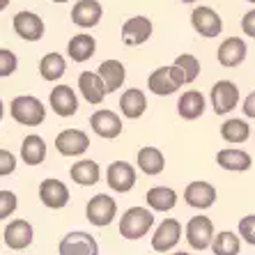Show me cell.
Instances as JSON below:
<instances>
[{"label": "cell", "mask_w": 255, "mask_h": 255, "mask_svg": "<svg viewBox=\"0 0 255 255\" xmlns=\"http://www.w3.org/2000/svg\"><path fill=\"white\" fill-rule=\"evenodd\" d=\"M239 249H242V239L230 230H223L214 237L212 251L214 255H239Z\"/></svg>", "instance_id": "d6a6232c"}, {"label": "cell", "mask_w": 255, "mask_h": 255, "mask_svg": "<svg viewBox=\"0 0 255 255\" xmlns=\"http://www.w3.org/2000/svg\"><path fill=\"white\" fill-rule=\"evenodd\" d=\"M90 127L95 131L99 138H106V140H113L122 133V120L113 113V111H108V108H101L97 113H92L90 118Z\"/></svg>", "instance_id": "4fadbf2b"}, {"label": "cell", "mask_w": 255, "mask_h": 255, "mask_svg": "<svg viewBox=\"0 0 255 255\" xmlns=\"http://www.w3.org/2000/svg\"><path fill=\"white\" fill-rule=\"evenodd\" d=\"M69 175H71V179H74L76 184H81V186H92V184H97V182H99L101 170H99V166H97V161H92V159H81V161H76V163L71 166Z\"/></svg>", "instance_id": "4316f807"}, {"label": "cell", "mask_w": 255, "mask_h": 255, "mask_svg": "<svg viewBox=\"0 0 255 255\" xmlns=\"http://www.w3.org/2000/svg\"><path fill=\"white\" fill-rule=\"evenodd\" d=\"M191 25L202 37H219L223 30V21L212 7H196L191 12Z\"/></svg>", "instance_id": "30bf717a"}, {"label": "cell", "mask_w": 255, "mask_h": 255, "mask_svg": "<svg viewBox=\"0 0 255 255\" xmlns=\"http://www.w3.org/2000/svg\"><path fill=\"white\" fill-rule=\"evenodd\" d=\"M16 209V196L12 191H0V219H9Z\"/></svg>", "instance_id": "8d00e7d4"}, {"label": "cell", "mask_w": 255, "mask_h": 255, "mask_svg": "<svg viewBox=\"0 0 255 255\" xmlns=\"http://www.w3.org/2000/svg\"><path fill=\"white\" fill-rule=\"evenodd\" d=\"M147 108V99L142 95L138 88H131V90H125V95L120 97V111L122 115L129 120H138Z\"/></svg>", "instance_id": "cb8c5ba5"}, {"label": "cell", "mask_w": 255, "mask_h": 255, "mask_svg": "<svg viewBox=\"0 0 255 255\" xmlns=\"http://www.w3.org/2000/svg\"><path fill=\"white\" fill-rule=\"evenodd\" d=\"M60 255H99V244L88 232H69L60 239Z\"/></svg>", "instance_id": "52a82bcc"}, {"label": "cell", "mask_w": 255, "mask_h": 255, "mask_svg": "<svg viewBox=\"0 0 255 255\" xmlns=\"http://www.w3.org/2000/svg\"><path fill=\"white\" fill-rule=\"evenodd\" d=\"M172 255H189V253H172Z\"/></svg>", "instance_id": "ee69618b"}, {"label": "cell", "mask_w": 255, "mask_h": 255, "mask_svg": "<svg viewBox=\"0 0 255 255\" xmlns=\"http://www.w3.org/2000/svg\"><path fill=\"white\" fill-rule=\"evenodd\" d=\"M9 115L14 118V122L23 127H39L46 118V108L37 97L21 95L9 101Z\"/></svg>", "instance_id": "6da1fadb"}, {"label": "cell", "mask_w": 255, "mask_h": 255, "mask_svg": "<svg viewBox=\"0 0 255 255\" xmlns=\"http://www.w3.org/2000/svg\"><path fill=\"white\" fill-rule=\"evenodd\" d=\"M78 90H81V95L88 104L97 106L104 101V97L108 95L106 90V83H104V78L99 76V71H83L81 76H78Z\"/></svg>", "instance_id": "e0dca14e"}, {"label": "cell", "mask_w": 255, "mask_h": 255, "mask_svg": "<svg viewBox=\"0 0 255 255\" xmlns=\"http://www.w3.org/2000/svg\"><path fill=\"white\" fill-rule=\"evenodd\" d=\"M0 159H2V166H0V175L2 177H7L9 172H14V168H16V161H14V156L7 152V149H0Z\"/></svg>", "instance_id": "74e56055"}, {"label": "cell", "mask_w": 255, "mask_h": 255, "mask_svg": "<svg viewBox=\"0 0 255 255\" xmlns=\"http://www.w3.org/2000/svg\"><path fill=\"white\" fill-rule=\"evenodd\" d=\"M104 16V7L99 0H78L71 9V21L78 28H95Z\"/></svg>", "instance_id": "ac0fdd59"}, {"label": "cell", "mask_w": 255, "mask_h": 255, "mask_svg": "<svg viewBox=\"0 0 255 255\" xmlns=\"http://www.w3.org/2000/svg\"><path fill=\"white\" fill-rule=\"evenodd\" d=\"M251 136V127L239 118H230L228 122L221 125V138L226 142H232V145H242L246 142Z\"/></svg>", "instance_id": "4dcf8cb0"}, {"label": "cell", "mask_w": 255, "mask_h": 255, "mask_svg": "<svg viewBox=\"0 0 255 255\" xmlns=\"http://www.w3.org/2000/svg\"><path fill=\"white\" fill-rule=\"evenodd\" d=\"M244 115H246V118H253L255 120V90L253 92H251L249 97H246V99H244Z\"/></svg>", "instance_id": "ab89813d"}, {"label": "cell", "mask_w": 255, "mask_h": 255, "mask_svg": "<svg viewBox=\"0 0 255 255\" xmlns=\"http://www.w3.org/2000/svg\"><path fill=\"white\" fill-rule=\"evenodd\" d=\"M48 104L53 108V113L60 115V118H71L78 111L76 92L69 85H55L51 90V95H48Z\"/></svg>", "instance_id": "2e32d148"}, {"label": "cell", "mask_w": 255, "mask_h": 255, "mask_svg": "<svg viewBox=\"0 0 255 255\" xmlns=\"http://www.w3.org/2000/svg\"><path fill=\"white\" fill-rule=\"evenodd\" d=\"M106 182L118 193H129L136 184V168L127 161H113L106 170Z\"/></svg>", "instance_id": "ba28073f"}, {"label": "cell", "mask_w": 255, "mask_h": 255, "mask_svg": "<svg viewBox=\"0 0 255 255\" xmlns=\"http://www.w3.org/2000/svg\"><path fill=\"white\" fill-rule=\"evenodd\" d=\"M138 168H140L145 175H159L166 168V159L161 154V149L152 147V145H145L138 152Z\"/></svg>", "instance_id": "f1b7e54d"}, {"label": "cell", "mask_w": 255, "mask_h": 255, "mask_svg": "<svg viewBox=\"0 0 255 255\" xmlns=\"http://www.w3.org/2000/svg\"><path fill=\"white\" fill-rule=\"evenodd\" d=\"M182 2H196V0H182Z\"/></svg>", "instance_id": "b9f144b4"}, {"label": "cell", "mask_w": 255, "mask_h": 255, "mask_svg": "<svg viewBox=\"0 0 255 255\" xmlns=\"http://www.w3.org/2000/svg\"><path fill=\"white\" fill-rule=\"evenodd\" d=\"M0 7H7V0H0Z\"/></svg>", "instance_id": "60d3db41"}, {"label": "cell", "mask_w": 255, "mask_h": 255, "mask_svg": "<svg viewBox=\"0 0 255 255\" xmlns=\"http://www.w3.org/2000/svg\"><path fill=\"white\" fill-rule=\"evenodd\" d=\"M39 200L48 209H62L69 202V189L60 179H44L39 184Z\"/></svg>", "instance_id": "d6986e66"}, {"label": "cell", "mask_w": 255, "mask_h": 255, "mask_svg": "<svg viewBox=\"0 0 255 255\" xmlns=\"http://www.w3.org/2000/svg\"><path fill=\"white\" fill-rule=\"evenodd\" d=\"M172 65H177L179 69H182V74H184V78H186V83H193V81L198 78V74H200V60H198L196 55H191V53L177 55Z\"/></svg>", "instance_id": "836d02e7"}, {"label": "cell", "mask_w": 255, "mask_h": 255, "mask_svg": "<svg viewBox=\"0 0 255 255\" xmlns=\"http://www.w3.org/2000/svg\"><path fill=\"white\" fill-rule=\"evenodd\" d=\"M177 202V193L170 186H154L147 191V205L154 212H170Z\"/></svg>", "instance_id": "f546056e"}, {"label": "cell", "mask_w": 255, "mask_h": 255, "mask_svg": "<svg viewBox=\"0 0 255 255\" xmlns=\"http://www.w3.org/2000/svg\"><path fill=\"white\" fill-rule=\"evenodd\" d=\"M205 108H207V101L198 90H186L177 101V113L184 120H198L205 113Z\"/></svg>", "instance_id": "7402d4cb"}, {"label": "cell", "mask_w": 255, "mask_h": 255, "mask_svg": "<svg viewBox=\"0 0 255 255\" xmlns=\"http://www.w3.org/2000/svg\"><path fill=\"white\" fill-rule=\"evenodd\" d=\"M67 71V62L62 58V53H46L39 62V74L44 81H58L62 78V74Z\"/></svg>", "instance_id": "1f68e13d"}, {"label": "cell", "mask_w": 255, "mask_h": 255, "mask_svg": "<svg viewBox=\"0 0 255 255\" xmlns=\"http://www.w3.org/2000/svg\"><path fill=\"white\" fill-rule=\"evenodd\" d=\"M115 214H118V205H115V200L111 196H106V193L95 196L88 202V207H85V216H88V221L97 228L111 226V223L115 221Z\"/></svg>", "instance_id": "277c9868"}, {"label": "cell", "mask_w": 255, "mask_h": 255, "mask_svg": "<svg viewBox=\"0 0 255 255\" xmlns=\"http://www.w3.org/2000/svg\"><path fill=\"white\" fill-rule=\"evenodd\" d=\"M88 147H90V138L81 129H65L60 131L58 138H55V149L62 156H78L83 154Z\"/></svg>", "instance_id": "7c38bea8"}, {"label": "cell", "mask_w": 255, "mask_h": 255, "mask_svg": "<svg viewBox=\"0 0 255 255\" xmlns=\"http://www.w3.org/2000/svg\"><path fill=\"white\" fill-rule=\"evenodd\" d=\"M152 30L154 25L147 16H131L122 25V42L127 46H140L152 37Z\"/></svg>", "instance_id": "8fae6325"}, {"label": "cell", "mask_w": 255, "mask_h": 255, "mask_svg": "<svg viewBox=\"0 0 255 255\" xmlns=\"http://www.w3.org/2000/svg\"><path fill=\"white\" fill-rule=\"evenodd\" d=\"M214 223L207 216H193L186 223V242L191 249L196 251H205L214 244Z\"/></svg>", "instance_id": "5b68a950"}, {"label": "cell", "mask_w": 255, "mask_h": 255, "mask_svg": "<svg viewBox=\"0 0 255 255\" xmlns=\"http://www.w3.org/2000/svg\"><path fill=\"white\" fill-rule=\"evenodd\" d=\"M239 104V88L232 81H216L212 88V108L216 115H228Z\"/></svg>", "instance_id": "8992f818"}, {"label": "cell", "mask_w": 255, "mask_h": 255, "mask_svg": "<svg viewBox=\"0 0 255 255\" xmlns=\"http://www.w3.org/2000/svg\"><path fill=\"white\" fill-rule=\"evenodd\" d=\"M242 30H244V35H249V37H253L255 39V9H251V12L244 14Z\"/></svg>", "instance_id": "f35d334b"}, {"label": "cell", "mask_w": 255, "mask_h": 255, "mask_svg": "<svg viewBox=\"0 0 255 255\" xmlns=\"http://www.w3.org/2000/svg\"><path fill=\"white\" fill-rule=\"evenodd\" d=\"M14 32L25 42H39L44 37V21L35 12H18L12 18Z\"/></svg>", "instance_id": "5bb4252c"}, {"label": "cell", "mask_w": 255, "mask_h": 255, "mask_svg": "<svg viewBox=\"0 0 255 255\" xmlns=\"http://www.w3.org/2000/svg\"><path fill=\"white\" fill-rule=\"evenodd\" d=\"M53 2H67V0H53Z\"/></svg>", "instance_id": "7bdbcfd3"}, {"label": "cell", "mask_w": 255, "mask_h": 255, "mask_svg": "<svg viewBox=\"0 0 255 255\" xmlns=\"http://www.w3.org/2000/svg\"><path fill=\"white\" fill-rule=\"evenodd\" d=\"M216 58L223 67H239L246 60V42H244L242 37H228L226 42L219 46L216 51Z\"/></svg>", "instance_id": "ffe728a7"}, {"label": "cell", "mask_w": 255, "mask_h": 255, "mask_svg": "<svg viewBox=\"0 0 255 255\" xmlns=\"http://www.w3.org/2000/svg\"><path fill=\"white\" fill-rule=\"evenodd\" d=\"M239 237H242L244 242H249L251 246H255V214L244 216V219L239 221Z\"/></svg>", "instance_id": "d590c367"}, {"label": "cell", "mask_w": 255, "mask_h": 255, "mask_svg": "<svg viewBox=\"0 0 255 255\" xmlns=\"http://www.w3.org/2000/svg\"><path fill=\"white\" fill-rule=\"evenodd\" d=\"M95 51H97V42L92 35H76L71 37L69 44H67V53H69V58L74 62H85V60L95 55Z\"/></svg>", "instance_id": "83f0119b"}, {"label": "cell", "mask_w": 255, "mask_h": 255, "mask_svg": "<svg viewBox=\"0 0 255 255\" xmlns=\"http://www.w3.org/2000/svg\"><path fill=\"white\" fill-rule=\"evenodd\" d=\"M249 2H255V0H249Z\"/></svg>", "instance_id": "f6af8a7d"}, {"label": "cell", "mask_w": 255, "mask_h": 255, "mask_svg": "<svg viewBox=\"0 0 255 255\" xmlns=\"http://www.w3.org/2000/svg\"><path fill=\"white\" fill-rule=\"evenodd\" d=\"M154 226V214L145 207H131L120 219V235L125 239H140L145 237Z\"/></svg>", "instance_id": "7a4b0ae2"}, {"label": "cell", "mask_w": 255, "mask_h": 255, "mask_svg": "<svg viewBox=\"0 0 255 255\" xmlns=\"http://www.w3.org/2000/svg\"><path fill=\"white\" fill-rule=\"evenodd\" d=\"M216 163H219L223 170H232V172H244V170H249V168L253 166L249 152L237 149V147L221 149L219 154H216Z\"/></svg>", "instance_id": "603a6c76"}, {"label": "cell", "mask_w": 255, "mask_h": 255, "mask_svg": "<svg viewBox=\"0 0 255 255\" xmlns=\"http://www.w3.org/2000/svg\"><path fill=\"white\" fill-rule=\"evenodd\" d=\"M97 71H99V76L104 78L108 92H118V90L122 88V83H125V78H127L125 65H122L120 60H104Z\"/></svg>", "instance_id": "d4e9b609"}, {"label": "cell", "mask_w": 255, "mask_h": 255, "mask_svg": "<svg viewBox=\"0 0 255 255\" xmlns=\"http://www.w3.org/2000/svg\"><path fill=\"white\" fill-rule=\"evenodd\" d=\"M16 71V55L7 48H0V76L7 78Z\"/></svg>", "instance_id": "e575fe53"}, {"label": "cell", "mask_w": 255, "mask_h": 255, "mask_svg": "<svg viewBox=\"0 0 255 255\" xmlns=\"http://www.w3.org/2000/svg\"><path fill=\"white\" fill-rule=\"evenodd\" d=\"M21 159L28 166H39L46 159V142H44V138L37 136V133L25 136L23 145H21Z\"/></svg>", "instance_id": "484cf974"}, {"label": "cell", "mask_w": 255, "mask_h": 255, "mask_svg": "<svg viewBox=\"0 0 255 255\" xmlns=\"http://www.w3.org/2000/svg\"><path fill=\"white\" fill-rule=\"evenodd\" d=\"M182 239V226L177 219H163L156 226V232L152 237V249L156 253H168L170 249L177 246V242Z\"/></svg>", "instance_id": "9c48e42d"}, {"label": "cell", "mask_w": 255, "mask_h": 255, "mask_svg": "<svg viewBox=\"0 0 255 255\" xmlns=\"http://www.w3.org/2000/svg\"><path fill=\"white\" fill-rule=\"evenodd\" d=\"M184 200L189 202L191 207L198 209H207L216 202V189H214L209 182H191L184 189Z\"/></svg>", "instance_id": "44dd1931"}, {"label": "cell", "mask_w": 255, "mask_h": 255, "mask_svg": "<svg viewBox=\"0 0 255 255\" xmlns=\"http://www.w3.org/2000/svg\"><path fill=\"white\" fill-rule=\"evenodd\" d=\"M182 85H186V78L182 74L177 65H168V67H159L149 74L147 78V88L154 92L156 97H168L175 90H179Z\"/></svg>", "instance_id": "3957f363"}, {"label": "cell", "mask_w": 255, "mask_h": 255, "mask_svg": "<svg viewBox=\"0 0 255 255\" xmlns=\"http://www.w3.org/2000/svg\"><path fill=\"white\" fill-rule=\"evenodd\" d=\"M2 242H5L7 249L12 251H23L32 244V226L23 219L12 221L9 226H5L2 230Z\"/></svg>", "instance_id": "9a60e30c"}]
</instances>
